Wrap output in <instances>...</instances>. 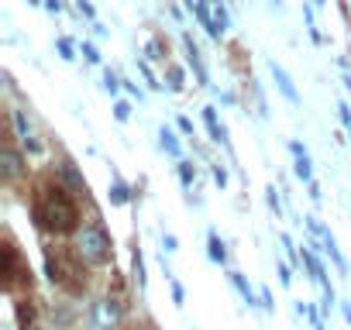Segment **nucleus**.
Masks as SVG:
<instances>
[{
    "label": "nucleus",
    "instance_id": "obj_22",
    "mask_svg": "<svg viewBox=\"0 0 351 330\" xmlns=\"http://www.w3.org/2000/svg\"><path fill=\"white\" fill-rule=\"evenodd\" d=\"M59 52H62V59H76V55H73V45H69L66 38H59Z\"/></svg>",
    "mask_w": 351,
    "mask_h": 330
},
{
    "label": "nucleus",
    "instance_id": "obj_19",
    "mask_svg": "<svg viewBox=\"0 0 351 330\" xmlns=\"http://www.w3.org/2000/svg\"><path fill=\"white\" fill-rule=\"evenodd\" d=\"M148 59H165V49H162V42L155 38V42H148Z\"/></svg>",
    "mask_w": 351,
    "mask_h": 330
},
{
    "label": "nucleus",
    "instance_id": "obj_28",
    "mask_svg": "<svg viewBox=\"0 0 351 330\" xmlns=\"http://www.w3.org/2000/svg\"><path fill=\"white\" fill-rule=\"evenodd\" d=\"M337 110H341V120H344V124H348V127H351V110H348V103H341V107H337Z\"/></svg>",
    "mask_w": 351,
    "mask_h": 330
},
{
    "label": "nucleus",
    "instance_id": "obj_8",
    "mask_svg": "<svg viewBox=\"0 0 351 330\" xmlns=\"http://www.w3.org/2000/svg\"><path fill=\"white\" fill-rule=\"evenodd\" d=\"M269 69H272V76H276V83H279V90H282V97H286V100H289L293 107H300V93H296V86H293V79L286 76V69H282V66H276V62H272Z\"/></svg>",
    "mask_w": 351,
    "mask_h": 330
},
{
    "label": "nucleus",
    "instance_id": "obj_32",
    "mask_svg": "<svg viewBox=\"0 0 351 330\" xmlns=\"http://www.w3.org/2000/svg\"><path fill=\"white\" fill-rule=\"evenodd\" d=\"M80 11H83V14H86V18H93V8H90V4H86V0H80Z\"/></svg>",
    "mask_w": 351,
    "mask_h": 330
},
{
    "label": "nucleus",
    "instance_id": "obj_30",
    "mask_svg": "<svg viewBox=\"0 0 351 330\" xmlns=\"http://www.w3.org/2000/svg\"><path fill=\"white\" fill-rule=\"evenodd\" d=\"M214 179H217V183H221V186H224V183H228V173H224V169H221V165H217V169H214Z\"/></svg>",
    "mask_w": 351,
    "mask_h": 330
},
{
    "label": "nucleus",
    "instance_id": "obj_20",
    "mask_svg": "<svg viewBox=\"0 0 351 330\" xmlns=\"http://www.w3.org/2000/svg\"><path fill=\"white\" fill-rule=\"evenodd\" d=\"M104 86H107L110 93H117V86H121V79H117L114 73H104Z\"/></svg>",
    "mask_w": 351,
    "mask_h": 330
},
{
    "label": "nucleus",
    "instance_id": "obj_12",
    "mask_svg": "<svg viewBox=\"0 0 351 330\" xmlns=\"http://www.w3.org/2000/svg\"><path fill=\"white\" fill-rule=\"evenodd\" d=\"M207 244H210V262H217V265H224V262H228V251H224V241H221L217 234H210V238H207Z\"/></svg>",
    "mask_w": 351,
    "mask_h": 330
},
{
    "label": "nucleus",
    "instance_id": "obj_24",
    "mask_svg": "<svg viewBox=\"0 0 351 330\" xmlns=\"http://www.w3.org/2000/svg\"><path fill=\"white\" fill-rule=\"evenodd\" d=\"M176 124H180V131H183V134H193V120H190V117H180Z\"/></svg>",
    "mask_w": 351,
    "mask_h": 330
},
{
    "label": "nucleus",
    "instance_id": "obj_17",
    "mask_svg": "<svg viewBox=\"0 0 351 330\" xmlns=\"http://www.w3.org/2000/svg\"><path fill=\"white\" fill-rule=\"evenodd\" d=\"M110 203H128V186L124 183H114L110 186Z\"/></svg>",
    "mask_w": 351,
    "mask_h": 330
},
{
    "label": "nucleus",
    "instance_id": "obj_3",
    "mask_svg": "<svg viewBox=\"0 0 351 330\" xmlns=\"http://www.w3.org/2000/svg\"><path fill=\"white\" fill-rule=\"evenodd\" d=\"M76 255L90 265H107L114 258V244H110V234L104 231V224H86L76 234Z\"/></svg>",
    "mask_w": 351,
    "mask_h": 330
},
{
    "label": "nucleus",
    "instance_id": "obj_16",
    "mask_svg": "<svg viewBox=\"0 0 351 330\" xmlns=\"http://www.w3.org/2000/svg\"><path fill=\"white\" fill-rule=\"evenodd\" d=\"M169 90H183V69L169 66Z\"/></svg>",
    "mask_w": 351,
    "mask_h": 330
},
{
    "label": "nucleus",
    "instance_id": "obj_26",
    "mask_svg": "<svg viewBox=\"0 0 351 330\" xmlns=\"http://www.w3.org/2000/svg\"><path fill=\"white\" fill-rule=\"evenodd\" d=\"M162 248H165V251H176V238L165 234V238H162Z\"/></svg>",
    "mask_w": 351,
    "mask_h": 330
},
{
    "label": "nucleus",
    "instance_id": "obj_21",
    "mask_svg": "<svg viewBox=\"0 0 351 330\" xmlns=\"http://www.w3.org/2000/svg\"><path fill=\"white\" fill-rule=\"evenodd\" d=\"M83 55H86V62H93V66L100 62V52H97L93 45H83Z\"/></svg>",
    "mask_w": 351,
    "mask_h": 330
},
{
    "label": "nucleus",
    "instance_id": "obj_6",
    "mask_svg": "<svg viewBox=\"0 0 351 330\" xmlns=\"http://www.w3.org/2000/svg\"><path fill=\"white\" fill-rule=\"evenodd\" d=\"M306 227H310V231H313V234H317V238L324 241V251L330 255V262H334V265H337L341 272H348V262H344V255H341V248H337V241H334V234H330L327 227H320V224H317L313 217H306Z\"/></svg>",
    "mask_w": 351,
    "mask_h": 330
},
{
    "label": "nucleus",
    "instance_id": "obj_5",
    "mask_svg": "<svg viewBox=\"0 0 351 330\" xmlns=\"http://www.w3.org/2000/svg\"><path fill=\"white\" fill-rule=\"evenodd\" d=\"M21 173H25V158H21V151L8 141L4 151H0V176H4V183H14Z\"/></svg>",
    "mask_w": 351,
    "mask_h": 330
},
{
    "label": "nucleus",
    "instance_id": "obj_15",
    "mask_svg": "<svg viewBox=\"0 0 351 330\" xmlns=\"http://www.w3.org/2000/svg\"><path fill=\"white\" fill-rule=\"evenodd\" d=\"M180 179H183V186H186V190L193 186V179H197V169H193L190 162H180Z\"/></svg>",
    "mask_w": 351,
    "mask_h": 330
},
{
    "label": "nucleus",
    "instance_id": "obj_9",
    "mask_svg": "<svg viewBox=\"0 0 351 330\" xmlns=\"http://www.w3.org/2000/svg\"><path fill=\"white\" fill-rule=\"evenodd\" d=\"M183 45H186V62L197 69V79H200L204 86H210V79H207V69H204V62H200V52H197L193 38H190V35H183Z\"/></svg>",
    "mask_w": 351,
    "mask_h": 330
},
{
    "label": "nucleus",
    "instance_id": "obj_11",
    "mask_svg": "<svg viewBox=\"0 0 351 330\" xmlns=\"http://www.w3.org/2000/svg\"><path fill=\"white\" fill-rule=\"evenodd\" d=\"M18 320H21V330H35V309H32L28 299L18 303Z\"/></svg>",
    "mask_w": 351,
    "mask_h": 330
},
{
    "label": "nucleus",
    "instance_id": "obj_2",
    "mask_svg": "<svg viewBox=\"0 0 351 330\" xmlns=\"http://www.w3.org/2000/svg\"><path fill=\"white\" fill-rule=\"evenodd\" d=\"M45 268L52 285H62L69 292L86 289V272L80 268V255H69L66 248H45Z\"/></svg>",
    "mask_w": 351,
    "mask_h": 330
},
{
    "label": "nucleus",
    "instance_id": "obj_27",
    "mask_svg": "<svg viewBox=\"0 0 351 330\" xmlns=\"http://www.w3.org/2000/svg\"><path fill=\"white\" fill-rule=\"evenodd\" d=\"M279 279H282V285H289V282H293V275H289V268H286V265H279Z\"/></svg>",
    "mask_w": 351,
    "mask_h": 330
},
{
    "label": "nucleus",
    "instance_id": "obj_1",
    "mask_svg": "<svg viewBox=\"0 0 351 330\" xmlns=\"http://www.w3.org/2000/svg\"><path fill=\"white\" fill-rule=\"evenodd\" d=\"M32 217H35V224L45 227V231L69 234V231H76V224H80V207H76V200L69 196L66 186H59V183H45V186L35 193Z\"/></svg>",
    "mask_w": 351,
    "mask_h": 330
},
{
    "label": "nucleus",
    "instance_id": "obj_25",
    "mask_svg": "<svg viewBox=\"0 0 351 330\" xmlns=\"http://www.w3.org/2000/svg\"><path fill=\"white\" fill-rule=\"evenodd\" d=\"M172 299H176V303H183V299H186V296H183V285H180V282H172Z\"/></svg>",
    "mask_w": 351,
    "mask_h": 330
},
{
    "label": "nucleus",
    "instance_id": "obj_31",
    "mask_svg": "<svg viewBox=\"0 0 351 330\" xmlns=\"http://www.w3.org/2000/svg\"><path fill=\"white\" fill-rule=\"evenodd\" d=\"M258 296H262V306H265V309H272V296H269V289H262Z\"/></svg>",
    "mask_w": 351,
    "mask_h": 330
},
{
    "label": "nucleus",
    "instance_id": "obj_29",
    "mask_svg": "<svg viewBox=\"0 0 351 330\" xmlns=\"http://www.w3.org/2000/svg\"><path fill=\"white\" fill-rule=\"evenodd\" d=\"M45 8H49L52 14H59V11H62V0H45Z\"/></svg>",
    "mask_w": 351,
    "mask_h": 330
},
{
    "label": "nucleus",
    "instance_id": "obj_13",
    "mask_svg": "<svg viewBox=\"0 0 351 330\" xmlns=\"http://www.w3.org/2000/svg\"><path fill=\"white\" fill-rule=\"evenodd\" d=\"M158 138H162V148H165L172 158H180V141H176V134H172L169 127H162V131H158Z\"/></svg>",
    "mask_w": 351,
    "mask_h": 330
},
{
    "label": "nucleus",
    "instance_id": "obj_18",
    "mask_svg": "<svg viewBox=\"0 0 351 330\" xmlns=\"http://www.w3.org/2000/svg\"><path fill=\"white\" fill-rule=\"evenodd\" d=\"M114 117H117V120H128V117H131V103H128V100H117V103H114Z\"/></svg>",
    "mask_w": 351,
    "mask_h": 330
},
{
    "label": "nucleus",
    "instance_id": "obj_14",
    "mask_svg": "<svg viewBox=\"0 0 351 330\" xmlns=\"http://www.w3.org/2000/svg\"><path fill=\"white\" fill-rule=\"evenodd\" d=\"M231 282L238 285V292H241V299H245V303L252 306V303H255V292H252V285H248V282H245V279H241L238 272H231Z\"/></svg>",
    "mask_w": 351,
    "mask_h": 330
},
{
    "label": "nucleus",
    "instance_id": "obj_33",
    "mask_svg": "<svg viewBox=\"0 0 351 330\" xmlns=\"http://www.w3.org/2000/svg\"><path fill=\"white\" fill-rule=\"evenodd\" d=\"M317 4H324V0H317Z\"/></svg>",
    "mask_w": 351,
    "mask_h": 330
},
{
    "label": "nucleus",
    "instance_id": "obj_7",
    "mask_svg": "<svg viewBox=\"0 0 351 330\" xmlns=\"http://www.w3.org/2000/svg\"><path fill=\"white\" fill-rule=\"evenodd\" d=\"M289 151H293V158H296V176H300L303 183H313V169H310V155H306V148H303L300 141H293Z\"/></svg>",
    "mask_w": 351,
    "mask_h": 330
},
{
    "label": "nucleus",
    "instance_id": "obj_10",
    "mask_svg": "<svg viewBox=\"0 0 351 330\" xmlns=\"http://www.w3.org/2000/svg\"><path fill=\"white\" fill-rule=\"evenodd\" d=\"M204 120H207V131H210V138L224 144L228 138H224V127L217 124V110H214V107H204Z\"/></svg>",
    "mask_w": 351,
    "mask_h": 330
},
{
    "label": "nucleus",
    "instance_id": "obj_23",
    "mask_svg": "<svg viewBox=\"0 0 351 330\" xmlns=\"http://www.w3.org/2000/svg\"><path fill=\"white\" fill-rule=\"evenodd\" d=\"M138 69H141V76L148 79V86H158V83H155V76H152V69H148V62H138Z\"/></svg>",
    "mask_w": 351,
    "mask_h": 330
},
{
    "label": "nucleus",
    "instance_id": "obj_4",
    "mask_svg": "<svg viewBox=\"0 0 351 330\" xmlns=\"http://www.w3.org/2000/svg\"><path fill=\"white\" fill-rule=\"evenodd\" d=\"M18 282H28L32 285V272L21 265V255H18L14 241H4V285L14 289Z\"/></svg>",
    "mask_w": 351,
    "mask_h": 330
}]
</instances>
